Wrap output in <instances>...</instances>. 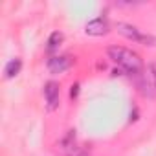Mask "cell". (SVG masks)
Returning a JSON list of instances; mask_svg holds the SVG:
<instances>
[{
    "label": "cell",
    "instance_id": "cell-5",
    "mask_svg": "<svg viewBox=\"0 0 156 156\" xmlns=\"http://www.w3.org/2000/svg\"><path fill=\"white\" fill-rule=\"evenodd\" d=\"M108 30H110L108 20L103 19V17H98V19L90 20V22L85 26V33L90 35V37H101V35H107Z\"/></svg>",
    "mask_w": 156,
    "mask_h": 156
},
{
    "label": "cell",
    "instance_id": "cell-4",
    "mask_svg": "<svg viewBox=\"0 0 156 156\" xmlns=\"http://www.w3.org/2000/svg\"><path fill=\"white\" fill-rule=\"evenodd\" d=\"M44 99H46V108L50 112H53L59 107V99H61V87L55 81H48L44 85Z\"/></svg>",
    "mask_w": 156,
    "mask_h": 156
},
{
    "label": "cell",
    "instance_id": "cell-11",
    "mask_svg": "<svg viewBox=\"0 0 156 156\" xmlns=\"http://www.w3.org/2000/svg\"><path fill=\"white\" fill-rule=\"evenodd\" d=\"M77 92H79V85H73V87H72L70 96H72V98H75V96H77Z\"/></svg>",
    "mask_w": 156,
    "mask_h": 156
},
{
    "label": "cell",
    "instance_id": "cell-6",
    "mask_svg": "<svg viewBox=\"0 0 156 156\" xmlns=\"http://www.w3.org/2000/svg\"><path fill=\"white\" fill-rule=\"evenodd\" d=\"M72 57H68V55H57V57H51L50 61H48V70H50V73H62V72H66L70 66H72Z\"/></svg>",
    "mask_w": 156,
    "mask_h": 156
},
{
    "label": "cell",
    "instance_id": "cell-8",
    "mask_svg": "<svg viewBox=\"0 0 156 156\" xmlns=\"http://www.w3.org/2000/svg\"><path fill=\"white\" fill-rule=\"evenodd\" d=\"M20 68H22V61H20L19 57L11 59V61L6 64V70H4V73H6V79H13L15 75H19Z\"/></svg>",
    "mask_w": 156,
    "mask_h": 156
},
{
    "label": "cell",
    "instance_id": "cell-10",
    "mask_svg": "<svg viewBox=\"0 0 156 156\" xmlns=\"http://www.w3.org/2000/svg\"><path fill=\"white\" fill-rule=\"evenodd\" d=\"M68 156H90V154H88L87 151H83V149H79V147H77V149H75L72 154H68Z\"/></svg>",
    "mask_w": 156,
    "mask_h": 156
},
{
    "label": "cell",
    "instance_id": "cell-9",
    "mask_svg": "<svg viewBox=\"0 0 156 156\" xmlns=\"http://www.w3.org/2000/svg\"><path fill=\"white\" fill-rule=\"evenodd\" d=\"M61 42H62V33H61V31H53V33L50 35V39H48V50H50V51L55 50L57 46H61Z\"/></svg>",
    "mask_w": 156,
    "mask_h": 156
},
{
    "label": "cell",
    "instance_id": "cell-1",
    "mask_svg": "<svg viewBox=\"0 0 156 156\" xmlns=\"http://www.w3.org/2000/svg\"><path fill=\"white\" fill-rule=\"evenodd\" d=\"M107 53H108V59L112 62H116L118 68L123 73L132 75V77H140L141 75V72H143L145 66H143L141 57L136 51H132L129 48H123V46H110L107 50Z\"/></svg>",
    "mask_w": 156,
    "mask_h": 156
},
{
    "label": "cell",
    "instance_id": "cell-2",
    "mask_svg": "<svg viewBox=\"0 0 156 156\" xmlns=\"http://www.w3.org/2000/svg\"><path fill=\"white\" fill-rule=\"evenodd\" d=\"M116 30H118L119 35L127 37L129 41H134V42L143 44V46H156V37L154 35H151V33H147V31H143V30H140V28H136L132 24L118 22Z\"/></svg>",
    "mask_w": 156,
    "mask_h": 156
},
{
    "label": "cell",
    "instance_id": "cell-7",
    "mask_svg": "<svg viewBox=\"0 0 156 156\" xmlns=\"http://www.w3.org/2000/svg\"><path fill=\"white\" fill-rule=\"evenodd\" d=\"M57 147H59L66 156H68V154H72V152L77 149V145H75V130H68V132L59 140Z\"/></svg>",
    "mask_w": 156,
    "mask_h": 156
},
{
    "label": "cell",
    "instance_id": "cell-3",
    "mask_svg": "<svg viewBox=\"0 0 156 156\" xmlns=\"http://www.w3.org/2000/svg\"><path fill=\"white\" fill-rule=\"evenodd\" d=\"M138 90L145 98H156V61L149 62L138 77Z\"/></svg>",
    "mask_w": 156,
    "mask_h": 156
}]
</instances>
